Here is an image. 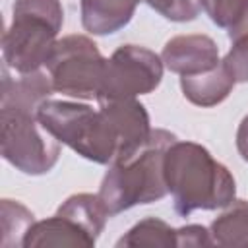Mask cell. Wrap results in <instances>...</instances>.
<instances>
[{"label":"cell","mask_w":248,"mask_h":248,"mask_svg":"<svg viewBox=\"0 0 248 248\" xmlns=\"http://www.w3.org/2000/svg\"><path fill=\"white\" fill-rule=\"evenodd\" d=\"M176 140L169 130L155 128L141 145L110 163L97 192L108 217L134 205L159 202L169 194L165 182V153Z\"/></svg>","instance_id":"6da1fadb"},{"label":"cell","mask_w":248,"mask_h":248,"mask_svg":"<svg viewBox=\"0 0 248 248\" xmlns=\"http://www.w3.org/2000/svg\"><path fill=\"white\" fill-rule=\"evenodd\" d=\"M165 182L174 211L182 217L196 209H223L236 196L231 170L196 141L176 140L167 149Z\"/></svg>","instance_id":"7a4b0ae2"},{"label":"cell","mask_w":248,"mask_h":248,"mask_svg":"<svg viewBox=\"0 0 248 248\" xmlns=\"http://www.w3.org/2000/svg\"><path fill=\"white\" fill-rule=\"evenodd\" d=\"M64 23L60 0H16L12 23L2 35V60L16 74L46 66Z\"/></svg>","instance_id":"3957f363"},{"label":"cell","mask_w":248,"mask_h":248,"mask_svg":"<svg viewBox=\"0 0 248 248\" xmlns=\"http://www.w3.org/2000/svg\"><path fill=\"white\" fill-rule=\"evenodd\" d=\"M37 118L60 143L97 165H110L118 155V136L101 108L74 101L46 99Z\"/></svg>","instance_id":"277c9868"},{"label":"cell","mask_w":248,"mask_h":248,"mask_svg":"<svg viewBox=\"0 0 248 248\" xmlns=\"http://www.w3.org/2000/svg\"><path fill=\"white\" fill-rule=\"evenodd\" d=\"M108 213L97 194H74L66 198L48 219L35 221L25 234L23 248L78 246L91 248L105 231Z\"/></svg>","instance_id":"5b68a950"},{"label":"cell","mask_w":248,"mask_h":248,"mask_svg":"<svg viewBox=\"0 0 248 248\" xmlns=\"http://www.w3.org/2000/svg\"><path fill=\"white\" fill-rule=\"evenodd\" d=\"M2 157L23 174L41 176L54 169L60 157V141L39 122L37 110L0 107Z\"/></svg>","instance_id":"8992f818"},{"label":"cell","mask_w":248,"mask_h":248,"mask_svg":"<svg viewBox=\"0 0 248 248\" xmlns=\"http://www.w3.org/2000/svg\"><path fill=\"white\" fill-rule=\"evenodd\" d=\"M107 58L93 39L85 35H66L56 41L46 62V74L54 93L74 99H97L105 76Z\"/></svg>","instance_id":"52a82bcc"},{"label":"cell","mask_w":248,"mask_h":248,"mask_svg":"<svg viewBox=\"0 0 248 248\" xmlns=\"http://www.w3.org/2000/svg\"><path fill=\"white\" fill-rule=\"evenodd\" d=\"M163 58L140 45H122L107 58L97 101L134 99L155 91L163 79Z\"/></svg>","instance_id":"ba28073f"},{"label":"cell","mask_w":248,"mask_h":248,"mask_svg":"<svg viewBox=\"0 0 248 248\" xmlns=\"http://www.w3.org/2000/svg\"><path fill=\"white\" fill-rule=\"evenodd\" d=\"M167 70L178 76H198L219 66V46L207 35H176L161 52Z\"/></svg>","instance_id":"9c48e42d"},{"label":"cell","mask_w":248,"mask_h":248,"mask_svg":"<svg viewBox=\"0 0 248 248\" xmlns=\"http://www.w3.org/2000/svg\"><path fill=\"white\" fill-rule=\"evenodd\" d=\"M99 108L110 120L116 136H118V155H126L141 145L149 132V114L147 108L134 97V99H110L99 101ZM114 157V159H116Z\"/></svg>","instance_id":"30bf717a"},{"label":"cell","mask_w":248,"mask_h":248,"mask_svg":"<svg viewBox=\"0 0 248 248\" xmlns=\"http://www.w3.org/2000/svg\"><path fill=\"white\" fill-rule=\"evenodd\" d=\"M54 93L52 81L46 72L17 74L14 78L10 68L2 66V87H0V107H19L29 110H39V107L50 99Z\"/></svg>","instance_id":"8fae6325"},{"label":"cell","mask_w":248,"mask_h":248,"mask_svg":"<svg viewBox=\"0 0 248 248\" xmlns=\"http://www.w3.org/2000/svg\"><path fill=\"white\" fill-rule=\"evenodd\" d=\"M143 0H81V25L91 35H112L126 27Z\"/></svg>","instance_id":"7c38bea8"},{"label":"cell","mask_w":248,"mask_h":248,"mask_svg":"<svg viewBox=\"0 0 248 248\" xmlns=\"http://www.w3.org/2000/svg\"><path fill=\"white\" fill-rule=\"evenodd\" d=\"M236 85L234 78L231 76V72L225 68L223 60L219 62L217 68L198 74V76H180V89L182 95L196 107H215L219 103H223L232 87Z\"/></svg>","instance_id":"4fadbf2b"},{"label":"cell","mask_w":248,"mask_h":248,"mask_svg":"<svg viewBox=\"0 0 248 248\" xmlns=\"http://www.w3.org/2000/svg\"><path fill=\"white\" fill-rule=\"evenodd\" d=\"M213 246L248 248V202L232 200L209 225Z\"/></svg>","instance_id":"5bb4252c"},{"label":"cell","mask_w":248,"mask_h":248,"mask_svg":"<svg viewBox=\"0 0 248 248\" xmlns=\"http://www.w3.org/2000/svg\"><path fill=\"white\" fill-rule=\"evenodd\" d=\"M202 10L232 43L248 37V0H202Z\"/></svg>","instance_id":"9a60e30c"},{"label":"cell","mask_w":248,"mask_h":248,"mask_svg":"<svg viewBox=\"0 0 248 248\" xmlns=\"http://www.w3.org/2000/svg\"><path fill=\"white\" fill-rule=\"evenodd\" d=\"M118 248H138V246H151V248H172L176 246V229H172L167 221L159 217H145L138 221L128 232H124L116 240Z\"/></svg>","instance_id":"2e32d148"},{"label":"cell","mask_w":248,"mask_h":248,"mask_svg":"<svg viewBox=\"0 0 248 248\" xmlns=\"http://www.w3.org/2000/svg\"><path fill=\"white\" fill-rule=\"evenodd\" d=\"M35 223V215L19 202L4 198L0 202V225H2V240L4 248L23 246L25 234Z\"/></svg>","instance_id":"e0dca14e"},{"label":"cell","mask_w":248,"mask_h":248,"mask_svg":"<svg viewBox=\"0 0 248 248\" xmlns=\"http://www.w3.org/2000/svg\"><path fill=\"white\" fill-rule=\"evenodd\" d=\"M151 10L161 14L169 21L184 23L194 21L200 16L202 0H143Z\"/></svg>","instance_id":"ac0fdd59"},{"label":"cell","mask_w":248,"mask_h":248,"mask_svg":"<svg viewBox=\"0 0 248 248\" xmlns=\"http://www.w3.org/2000/svg\"><path fill=\"white\" fill-rule=\"evenodd\" d=\"M225 64L231 70L236 83L248 81V37L232 43L231 50L225 56Z\"/></svg>","instance_id":"d6986e66"},{"label":"cell","mask_w":248,"mask_h":248,"mask_svg":"<svg viewBox=\"0 0 248 248\" xmlns=\"http://www.w3.org/2000/svg\"><path fill=\"white\" fill-rule=\"evenodd\" d=\"M176 246L178 248H198V246H213L209 229L203 225H186L176 229Z\"/></svg>","instance_id":"ffe728a7"},{"label":"cell","mask_w":248,"mask_h":248,"mask_svg":"<svg viewBox=\"0 0 248 248\" xmlns=\"http://www.w3.org/2000/svg\"><path fill=\"white\" fill-rule=\"evenodd\" d=\"M236 149H238V155L248 163V114L238 124V130H236Z\"/></svg>","instance_id":"44dd1931"}]
</instances>
